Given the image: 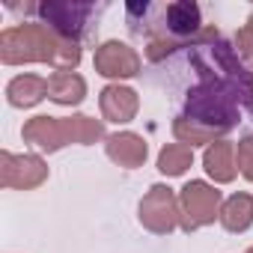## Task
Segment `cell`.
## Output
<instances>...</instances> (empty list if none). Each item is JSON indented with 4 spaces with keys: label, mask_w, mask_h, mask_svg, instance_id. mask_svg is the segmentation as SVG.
I'll list each match as a JSON object with an SVG mask.
<instances>
[{
    "label": "cell",
    "mask_w": 253,
    "mask_h": 253,
    "mask_svg": "<svg viewBox=\"0 0 253 253\" xmlns=\"http://www.w3.org/2000/svg\"><path fill=\"white\" fill-rule=\"evenodd\" d=\"M0 60L6 66L21 63H48L57 72H72L81 63V42L60 39L45 24H18L0 36Z\"/></svg>",
    "instance_id": "obj_2"
},
{
    "label": "cell",
    "mask_w": 253,
    "mask_h": 253,
    "mask_svg": "<svg viewBox=\"0 0 253 253\" xmlns=\"http://www.w3.org/2000/svg\"><path fill=\"white\" fill-rule=\"evenodd\" d=\"M235 51H238L241 57L253 60V27H250V24H247L244 30H238V36H235Z\"/></svg>",
    "instance_id": "obj_18"
},
{
    "label": "cell",
    "mask_w": 253,
    "mask_h": 253,
    "mask_svg": "<svg viewBox=\"0 0 253 253\" xmlns=\"http://www.w3.org/2000/svg\"><path fill=\"white\" fill-rule=\"evenodd\" d=\"M179 209H182L179 226L185 232L209 226L214 223V217H220V191H214L206 182H188L179 194Z\"/></svg>",
    "instance_id": "obj_4"
},
{
    "label": "cell",
    "mask_w": 253,
    "mask_h": 253,
    "mask_svg": "<svg viewBox=\"0 0 253 253\" xmlns=\"http://www.w3.org/2000/svg\"><path fill=\"white\" fill-rule=\"evenodd\" d=\"M95 72L104 78H134L140 72V57L125 42H104L95 48Z\"/></svg>",
    "instance_id": "obj_8"
},
{
    "label": "cell",
    "mask_w": 253,
    "mask_h": 253,
    "mask_svg": "<svg viewBox=\"0 0 253 253\" xmlns=\"http://www.w3.org/2000/svg\"><path fill=\"white\" fill-rule=\"evenodd\" d=\"M203 167H206V173H209L214 182H220V185L232 182L235 173H238L235 143H229V140H214V143L206 149V155H203Z\"/></svg>",
    "instance_id": "obj_11"
},
{
    "label": "cell",
    "mask_w": 253,
    "mask_h": 253,
    "mask_svg": "<svg viewBox=\"0 0 253 253\" xmlns=\"http://www.w3.org/2000/svg\"><path fill=\"white\" fill-rule=\"evenodd\" d=\"M250 27H253V18H250Z\"/></svg>",
    "instance_id": "obj_20"
},
{
    "label": "cell",
    "mask_w": 253,
    "mask_h": 253,
    "mask_svg": "<svg viewBox=\"0 0 253 253\" xmlns=\"http://www.w3.org/2000/svg\"><path fill=\"white\" fill-rule=\"evenodd\" d=\"M48 95V81L39 75H18L6 86V98L12 107H33Z\"/></svg>",
    "instance_id": "obj_13"
},
{
    "label": "cell",
    "mask_w": 253,
    "mask_h": 253,
    "mask_svg": "<svg viewBox=\"0 0 253 253\" xmlns=\"http://www.w3.org/2000/svg\"><path fill=\"white\" fill-rule=\"evenodd\" d=\"M98 104H101V116L107 122H131L137 116V107H140L137 92L128 86H119V84L104 86Z\"/></svg>",
    "instance_id": "obj_9"
},
{
    "label": "cell",
    "mask_w": 253,
    "mask_h": 253,
    "mask_svg": "<svg viewBox=\"0 0 253 253\" xmlns=\"http://www.w3.org/2000/svg\"><path fill=\"white\" fill-rule=\"evenodd\" d=\"M244 253H253V247H250V250H244Z\"/></svg>",
    "instance_id": "obj_19"
},
{
    "label": "cell",
    "mask_w": 253,
    "mask_h": 253,
    "mask_svg": "<svg viewBox=\"0 0 253 253\" xmlns=\"http://www.w3.org/2000/svg\"><path fill=\"white\" fill-rule=\"evenodd\" d=\"M48 179V164L39 155H0V185L15 188V191H30L39 188Z\"/></svg>",
    "instance_id": "obj_7"
},
{
    "label": "cell",
    "mask_w": 253,
    "mask_h": 253,
    "mask_svg": "<svg viewBox=\"0 0 253 253\" xmlns=\"http://www.w3.org/2000/svg\"><path fill=\"white\" fill-rule=\"evenodd\" d=\"M36 12L42 15L45 27H51L60 39L81 42L86 18L95 12V6H89V3H42V6H36Z\"/></svg>",
    "instance_id": "obj_6"
},
{
    "label": "cell",
    "mask_w": 253,
    "mask_h": 253,
    "mask_svg": "<svg viewBox=\"0 0 253 253\" xmlns=\"http://www.w3.org/2000/svg\"><path fill=\"white\" fill-rule=\"evenodd\" d=\"M220 223L229 232H244L253 223V197L250 194H232L220 206Z\"/></svg>",
    "instance_id": "obj_15"
},
{
    "label": "cell",
    "mask_w": 253,
    "mask_h": 253,
    "mask_svg": "<svg viewBox=\"0 0 253 253\" xmlns=\"http://www.w3.org/2000/svg\"><path fill=\"white\" fill-rule=\"evenodd\" d=\"M170 36H194L200 33V6L191 3V0H179V3H170L164 9V39Z\"/></svg>",
    "instance_id": "obj_12"
},
{
    "label": "cell",
    "mask_w": 253,
    "mask_h": 253,
    "mask_svg": "<svg viewBox=\"0 0 253 253\" xmlns=\"http://www.w3.org/2000/svg\"><path fill=\"white\" fill-rule=\"evenodd\" d=\"M194 164V149L182 146V143H170L158 152V170L164 176H182L188 167Z\"/></svg>",
    "instance_id": "obj_16"
},
{
    "label": "cell",
    "mask_w": 253,
    "mask_h": 253,
    "mask_svg": "<svg viewBox=\"0 0 253 253\" xmlns=\"http://www.w3.org/2000/svg\"><path fill=\"white\" fill-rule=\"evenodd\" d=\"M179 220H182V209L173 188L152 185L149 194L140 200V223L155 235H167L179 226Z\"/></svg>",
    "instance_id": "obj_5"
},
{
    "label": "cell",
    "mask_w": 253,
    "mask_h": 253,
    "mask_svg": "<svg viewBox=\"0 0 253 253\" xmlns=\"http://www.w3.org/2000/svg\"><path fill=\"white\" fill-rule=\"evenodd\" d=\"M21 137L33 146H39L42 152H57L69 143H95L104 137V125L98 119H89V116H66V119H57V116H33L24 122L21 128Z\"/></svg>",
    "instance_id": "obj_3"
},
{
    "label": "cell",
    "mask_w": 253,
    "mask_h": 253,
    "mask_svg": "<svg viewBox=\"0 0 253 253\" xmlns=\"http://www.w3.org/2000/svg\"><path fill=\"white\" fill-rule=\"evenodd\" d=\"M235 155H238V170H241V176L253 182V134H247V137L235 146Z\"/></svg>",
    "instance_id": "obj_17"
},
{
    "label": "cell",
    "mask_w": 253,
    "mask_h": 253,
    "mask_svg": "<svg viewBox=\"0 0 253 253\" xmlns=\"http://www.w3.org/2000/svg\"><path fill=\"white\" fill-rule=\"evenodd\" d=\"M107 158L113 161V164H119V167H128V170H134V167H140L143 161H146V140L140 137V134H134V131H119V134H110L107 137Z\"/></svg>",
    "instance_id": "obj_10"
},
{
    "label": "cell",
    "mask_w": 253,
    "mask_h": 253,
    "mask_svg": "<svg viewBox=\"0 0 253 253\" xmlns=\"http://www.w3.org/2000/svg\"><path fill=\"white\" fill-rule=\"evenodd\" d=\"M86 95V81L78 72H54L48 78V98L57 104H81Z\"/></svg>",
    "instance_id": "obj_14"
},
{
    "label": "cell",
    "mask_w": 253,
    "mask_h": 253,
    "mask_svg": "<svg viewBox=\"0 0 253 253\" xmlns=\"http://www.w3.org/2000/svg\"><path fill=\"white\" fill-rule=\"evenodd\" d=\"M191 63L197 66L200 84L188 92L182 119L220 137L241 122L244 110H253V81L214 27L197 33Z\"/></svg>",
    "instance_id": "obj_1"
}]
</instances>
